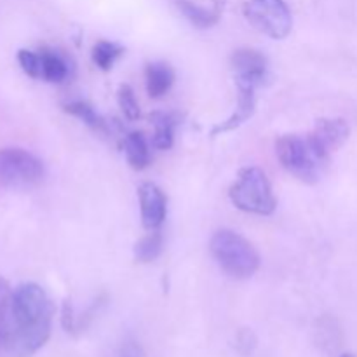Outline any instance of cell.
Wrapping results in <instances>:
<instances>
[{
	"label": "cell",
	"instance_id": "cell-1",
	"mask_svg": "<svg viewBox=\"0 0 357 357\" xmlns=\"http://www.w3.org/2000/svg\"><path fill=\"white\" fill-rule=\"evenodd\" d=\"M54 305L47 293L35 282H23L14 289V328L9 340L13 357H30L40 351L51 337Z\"/></svg>",
	"mask_w": 357,
	"mask_h": 357
},
{
	"label": "cell",
	"instance_id": "cell-2",
	"mask_svg": "<svg viewBox=\"0 0 357 357\" xmlns=\"http://www.w3.org/2000/svg\"><path fill=\"white\" fill-rule=\"evenodd\" d=\"M209 248L220 268L232 279H250L260 268V255L253 244L232 230L216 232Z\"/></svg>",
	"mask_w": 357,
	"mask_h": 357
},
{
	"label": "cell",
	"instance_id": "cell-3",
	"mask_svg": "<svg viewBox=\"0 0 357 357\" xmlns=\"http://www.w3.org/2000/svg\"><path fill=\"white\" fill-rule=\"evenodd\" d=\"M275 153H278V159L282 164V167L305 183L319 181L328 162H330L314 149L307 135L281 136L275 142Z\"/></svg>",
	"mask_w": 357,
	"mask_h": 357
},
{
	"label": "cell",
	"instance_id": "cell-4",
	"mask_svg": "<svg viewBox=\"0 0 357 357\" xmlns=\"http://www.w3.org/2000/svg\"><path fill=\"white\" fill-rule=\"evenodd\" d=\"M229 195L232 204L244 213L268 216L278 208L271 181L260 167H243Z\"/></svg>",
	"mask_w": 357,
	"mask_h": 357
},
{
	"label": "cell",
	"instance_id": "cell-5",
	"mask_svg": "<svg viewBox=\"0 0 357 357\" xmlns=\"http://www.w3.org/2000/svg\"><path fill=\"white\" fill-rule=\"evenodd\" d=\"M44 164L23 149H0V185L7 188H28L40 183Z\"/></svg>",
	"mask_w": 357,
	"mask_h": 357
},
{
	"label": "cell",
	"instance_id": "cell-6",
	"mask_svg": "<svg viewBox=\"0 0 357 357\" xmlns=\"http://www.w3.org/2000/svg\"><path fill=\"white\" fill-rule=\"evenodd\" d=\"M244 16L251 26L275 40L288 37L293 26L291 10L284 0H248Z\"/></svg>",
	"mask_w": 357,
	"mask_h": 357
},
{
	"label": "cell",
	"instance_id": "cell-7",
	"mask_svg": "<svg viewBox=\"0 0 357 357\" xmlns=\"http://www.w3.org/2000/svg\"><path fill=\"white\" fill-rule=\"evenodd\" d=\"M349 135H351V128L344 119H319L307 136L314 149L324 159L330 160L331 155L344 146V143L349 139Z\"/></svg>",
	"mask_w": 357,
	"mask_h": 357
},
{
	"label": "cell",
	"instance_id": "cell-8",
	"mask_svg": "<svg viewBox=\"0 0 357 357\" xmlns=\"http://www.w3.org/2000/svg\"><path fill=\"white\" fill-rule=\"evenodd\" d=\"M236 84L260 87L267 79V58L257 49H237L230 58Z\"/></svg>",
	"mask_w": 357,
	"mask_h": 357
},
{
	"label": "cell",
	"instance_id": "cell-9",
	"mask_svg": "<svg viewBox=\"0 0 357 357\" xmlns=\"http://www.w3.org/2000/svg\"><path fill=\"white\" fill-rule=\"evenodd\" d=\"M139 209H142V223L146 230H157L166 220V195L157 185L142 183L138 188Z\"/></svg>",
	"mask_w": 357,
	"mask_h": 357
},
{
	"label": "cell",
	"instance_id": "cell-10",
	"mask_svg": "<svg viewBox=\"0 0 357 357\" xmlns=\"http://www.w3.org/2000/svg\"><path fill=\"white\" fill-rule=\"evenodd\" d=\"M257 89L258 87L255 86H244V84H237V107L236 112L230 115L227 121H223L222 124H216L213 128L211 136H218L223 135V132H230L236 131L237 128L244 124V122L250 121L255 114V108H257Z\"/></svg>",
	"mask_w": 357,
	"mask_h": 357
},
{
	"label": "cell",
	"instance_id": "cell-11",
	"mask_svg": "<svg viewBox=\"0 0 357 357\" xmlns=\"http://www.w3.org/2000/svg\"><path fill=\"white\" fill-rule=\"evenodd\" d=\"M38 56H40V80L59 84L68 79L70 65L61 52L42 47L38 49Z\"/></svg>",
	"mask_w": 357,
	"mask_h": 357
},
{
	"label": "cell",
	"instance_id": "cell-12",
	"mask_svg": "<svg viewBox=\"0 0 357 357\" xmlns=\"http://www.w3.org/2000/svg\"><path fill=\"white\" fill-rule=\"evenodd\" d=\"M145 82L150 98H162L174 82L173 68L164 61L149 63L145 68Z\"/></svg>",
	"mask_w": 357,
	"mask_h": 357
},
{
	"label": "cell",
	"instance_id": "cell-13",
	"mask_svg": "<svg viewBox=\"0 0 357 357\" xmlns=\"http://www.w3.org/2000/svg\"><path fill=\"white\" fill-rule=\"evenodd\" d=\"M122 149H124L126 159L132 169L143 171L145 167H149L152 157H150L149 142L142 131L128 132L124 136V142H122Z\"/></svg>",
	"mask_w": 357,
	"mask_h": 357
},
{
	"label": "cell",
	"instance_id": "cell-14",
	"mask_svg": "<svg viewBox=\"0 0 357 357\" xmlns=\"http://www.w3.org/2000/svg\"><path fill=\"white\" fill-rule=\"evenodd\" d=\"M150 121L155 128L152 136V145L159 150H169L174 143V129L180 122L178 115L167 114V112H153V114H150Z\"/></svg>",
	"mask_w": 357,
	"mask_h": 357
},
{
	"label": "cell",
	"instance_id": "cell-15",
	"mask_svg": "<svg viewBox=\"0 0 357 357\" xmlns=\"http://www.w3.org/2000/svg\"><path fill=\"white\" fill-rule=\"evenodd\" d=\"M176 9L185 16V20L192 24V26L199 28V30H206L218 23L220 20V9H206V7L197 6L192 0H173Z\"/></svg>",
	"mask_w": 357,
	"mask_h": 357
},
{
	"label": "cell",
	"instance_id": "cell-16",
	"mask_svg": "<svg viewBox=\"0 0 357 357\" xmlns=\"http://www.w3.org/2000/svg\"><path fill=\"white\" fill-rule=\"evenodd\" d=\"M13 296L14 289H10L9 282L0 278V345L9 354V340L13 335Z\"/></svg>",
	"mask_w": 357,
	"mask_h": 357
},
{
	"label": "cell",
	"instance_id": "cell-17",
	"mask_svg": "<svg viewBox=\"0 0 357 357\" xmlns=\"http://www.w3.org/2000/svg\"><path fill=\"white\" fill-rule=\"evenodd\" d=\"M63 110H65L66 114L77 117L79 121H82L84 124H86L87 128L93 129V131L103 132V135H107V132L110 131L108 122L105 121V119L101 117V115L98 114V112L87 103V101H82V100L70 101V103H66L65 107H63Z\"/></svg>",
	"mask_w": 357,
	"mask_h": 357
},
{
	"label": "cell",
	"instance_id": "cell-18",
	"mask_svg": "<svg viewBox=\"0 0 357 357\" xmlns=\"http://www.w3.org/2000/svg\"><path fill=\"white\" fill-rule=\"evenodd\" d=\"M164 248V237L159 230H150L149 236L142 237L138 243L135 244V260L139 264H150V261L157 260L162 253Z\"/></svg>",
	"mask_w": 357,
	"mask_h": 357
},
{
	"label": "cell",
	"instance_id": "cell-19",
	"mask_svg": "<svg viewBox=\"0 0 357 357\" xmlns=\"http://www.w3.org/2000/svg\"><path fill=\"white\" fill-rule=\"evenodd\" d=\"M122 54H124V47L115 44V42L100 40L96 42V45L93 47L94 65H96L100 70H103V72H108Z\"/></svg>",
	"mask_w": 357,
	"mask_h": 357
},
{
	"label": "cell",
	"instance_id": "cell-20",
	"mask_svg": "<svg viewBox=\"0 0 357 357\" xmlns=\"http://www.w3.org/2000/svg\"><path fill=\"white\" fill-rule=\"evenodd\" d=\"M117 98L122 114H124V117L128 119V121H136V119H139V105L138 101H136L135 91L131 89V86L124 84V86L119 87Z\"/></svg>",
	"mask_w": 357,
	"mask_h": 357
},
{
	"label": "cell",
	"instance_id": "cell-21",
	"mask_svg": "<svg viewBox=\"0 0 357 357\" xmlns=\"http://www.w3.org/2000/svg\"><path fill=\"white\" fill-rule=\"evenodd\" d=\"M16 58L21 70H23L28 77H31V79H40V56H38V51L20 49Z\"/></svg>",
	"mask_w": 357,
	"mask_h": 357
},
{
	"label": "cell",
	"instance_id": "cell-22",
	"mask_svg": "<svg viewBox=\"0 0 357 357\" xmlns=\"http://www.w3.org/2000/svg\"><path fill=\"white\" fill-rule=\"evenodd\" d=\"M122 357H142V354H139L138 349L131 347V349H128V351H126L124 354H122Z\"/></svg>",
	"mask_w": 357,
	"mask_h": 357
},
{
	"label": "cell",
	"instance_id": "cell-23",
	"mask_svg": "<svg viewBox=\"0 0 357 357\" xmlns=\"http://www.w3.org/2000/svg\"><path fill=\"white\" fill-rule=\"evenodd\" d=\"M340 357H356V356H352V354H344V356H340Z\"/></svg>",
	"mask_w": 357,
	"mask_h": 357
}]
</instances>
